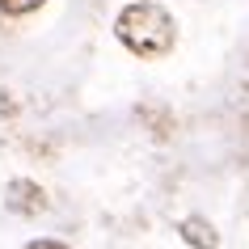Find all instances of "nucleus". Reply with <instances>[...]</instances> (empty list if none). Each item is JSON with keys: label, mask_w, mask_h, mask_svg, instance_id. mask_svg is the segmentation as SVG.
I'll return each instance as SVG.
<instances>
[{"label": "nucleus", "mask_w": 249, "mask_h": 249, "mask_svg": "<svg viewBox=\"0 0 249 249\" xmlns=\"http://www.w3.org/2000/svg\"><path fill=\"white\" fill-rule=\"evenodd\" d=\"M47 0H0V13L4 17H26V13H34V9H42Z\"/></svg>", "instance_id": "nucleus-4"}, {"label": "nucleus", "mask_w": 249, "mask_h": 249, "mask_svg": "<svg viewBox=\"0 0 249 249\" xmlns=\"http://www.w3.org/2000/svg\"><path fill=\"white\" fill-rule=\"evenodd\" d=\"M4 207L17 215H38V211H47V190L30 178H13L4 186Z\"/></svg>", "instance_id": "nucleus-2"}, {"label": "nucleus", "mask_w": 249, "mask_h": 249, "mask_svg": "<svg viewBox=\"0 0 249 249\" xmlns=\"http://www.w3.org/2000/svg\"><path fill=\"white\" fill-rule=\"evenodd\" d=\"M114 38L135 59H165L178 47V21L157 0H131L114 17Z\"/></svg>", "instance_id": "nucleus-1"}, {"label": "nucleus", "mask_w": 249, "mask_h": 249, "mask_svg": "<svg viewBox=\"0 0 249 249\" xmlns=\"http://www.w3.org/2000/svg\"><path fill=\"white\" fill-rule=\"evenodd\" d=\"M178 232H182V241L190 249H215V245H220L215 224L203 220V215H186V220H178Z\"/></svg>", "instance_id": "nucleus-3"}, {"label": "nucleus", "mask_w": 249, "mask_h": 249, "mask_svg": "<svg viewBox=\"0 0 249 249\" xmlns=\"http://www.w3.org/2000/svg\"><path fill=\"white\" fill-rule=\"evenodd\" d=\"M21 249H68L64 241H51V236H38V241H26Z\"/></svg>", "instance_id": "nucleus-5"}]
</instances>
